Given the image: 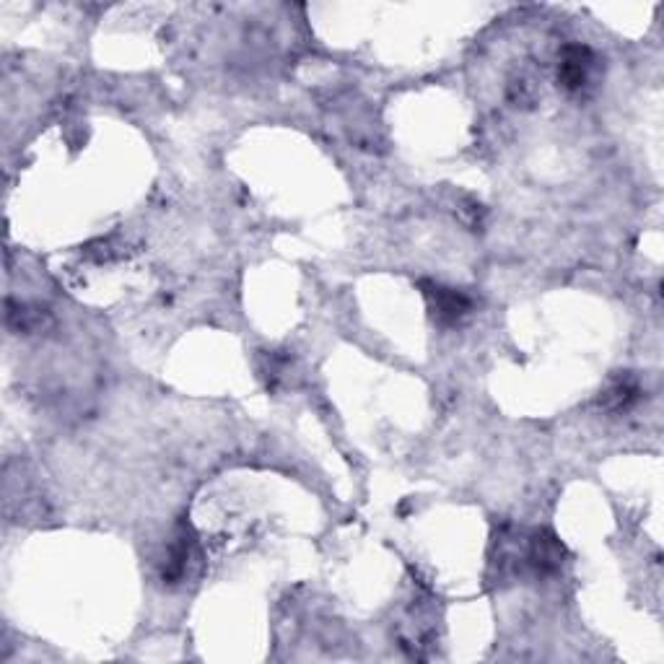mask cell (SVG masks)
<instances>
[{"label":"cell","mask_w":664,"mask_h":664,"mask_svg":"<svg viewBox=\"0 0 664 664\" xmlns=\"http://www.w3.org/2000/svg\"><path fill=\"white\" fill-rule=\"evenodd\" d=\"M641 400V382L633 374H620L600 392V405L607 413H626Z\"/></svg>","instance_id":"3957f363"},{"label":"cell","mask_w":664,"mask_h":664,"mask_svg":"<svg viewBox=\"0 0 664 664\" xmlns=\"http://www.w3.org/2000/svg\"><path fill=\"white\" fill-rule=\"evenodd\" d=\"M192 556H195V535H192L190 530H179L177 535H174L169 550H166L164 569H161V576H164L166 584H177V581L185 579Z\"/></svg>","instance_id":"277c9868"},{"label":"cell","mask_w":664,"mask_h":664,"mask_svg":"<svg viewBox=\"0 0 664 664\" xmlns=\"http://www.w3.org/2000/svg\"><path fill=\"white\" fill-rule=\"evenodd\" d=\"M6 322L11 330L19 332H32L37 327L45 325V320L50 317V312L42 307H32V304H16V301L8 299L6 304Z\"/></svg>","instance_id":"5b68a950"},{"label":"cell","mask_w":664,"mask_h":664,"mask_svg":"<svg viewBox=\"0 0 664 664\" xmlns=\"http://www.w3.org/2000/svg\"><path fill=\"white\" fill-rule=\"evenodd\" d=\"M418 288L426 299L431 320L439 327H457L473 312V299L460 288H449L436 281H418Z\"/></svg>","instance_id":"7a4b0ae2"},{"label":"cell","mask_w":664,"mask_h":664,"mask_svg":"<svg viewBox=\"0 0 664 664\" xmlns=\"http://www.w3.org/2000/svg\"><path fill=\"white\" fill-rule=\"evenodd\" d=\"M600 76V58L589 45H566L558 55V83L569 94H587Z\"/></svg>","instance_id":"6da1fadb"}]
</instances>
